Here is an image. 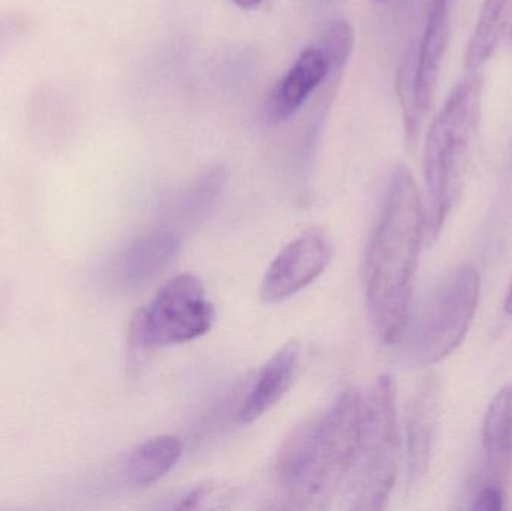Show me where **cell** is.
I'll return each mask as SVG.
<instances>
[{"instance_id": "22", "label": "cell", "mask_w": 512, "mask_h": 511, "mask_svg": "<svg viewBox=\"0 0 512 511\" xmlns=\"http://www.w3.org/2000/svg\"><path fill=\"white\" fill-rule=\"evenodd\" d=\"M237 8L245 9V11H254V9L259 8L264 0H231Z\"/></svg>"}, {"instance_id": "4", "label": "cell", "mask_w": 512, "mask_h": 511, "mask_svg": "<svg viewBox=\"0 0 512 511\" xmlns=\"http://www.w3.org/2000/svg\"><path fill=\"white\" fill-rule=\"evenodd\" d=\"M402 459L396 383L381 375L363 399L360 429L342 494L349 510H384Z\"/></svg>"}, {"instance_id": "5", "label": "cell", "mask_w": 512, "mask_h": 511, "mask_svg": "<svg viewBox=\"0 0 512 511\" xmlns=\"http://www.w3.org/2000/svg\"><path fill=\"white\" fill-rule=\"evenodd\" d=\"M215 306L206 287L192 273L171 278L135 321V342L144 348L188 344L206 335L215 323Z\"/></svg>"}, {"instance_id": "12", "label": "cell", "mask_w": 512, "mask_h": 511, "mask_svg": "<svg viewBox=\"0 0 512 511\" xmlns=\"http://www.w3.org/2000/svg\"><path fill=\"white\" fill-rule=\"evenodd\" d=\"M300 357V342L289 341L265 362L240 405L237 414L240 425H252L286 395L297 375Z\"/></svg>"}, {"instance_id": "21", "label": "cell", "mask_w": 512, "mask_h": 511, "mask_svg": "<svg viewBox=\"0 0 512 511\" xmlns=\"http://www.w3.org/2000/svg\"><path fill=\"white\" fill-rule=\"evenodd\" d=\"M505 507V492L499 485L487 486L478 494L474 509L496 511Z\"/></svg>"}, {"instance_id": "10", "label": "cell", "mask_w": 512, "mask_h": 511, "mask_svg": "<svg viewBox=\"0 0 512 511\" xmlns=\"http://www.w3.org/2000/svg\"><path fill=\"white\" fill-rule=\"evenodd\" d=\"M439 381L426 378L418 387L406 416V467L409 488H417L429 473L439 416Z\"/></svg>"}, {"instance_id": "19", "label": "cell", "mask_w": 512, "mask_h": 511, "mask_svg": "<svg viewBox=\"0 0 512 511\" xmlns=\"http://www.w3.org/2000/svg\"><path fill=\"white\" fill-rule=\"evenodd\" d=\"M315 44L321 48L327 59L330 72L325 83H327L328 93L334 95V90L337 89V84L354 50V29L348 21L336 18L325 26Z\"/></svg>"}, {"instance_id": "7", "label": "cell", "mask_w": 512, "mask_h": 511, "mask_svg": "<svg viewBox=\"0 0 512 511\" xmlns=\"http://www.w3.org/2000/svg\"><path fill=\"white\" fill-rule=\"evenodd\" d=\"M330 258L327 236L316 228L306 231L271 261L262 278L261 299L268 305L291 299L321 276Z\"/></svg>"}, {"instance_id": "8", "label": "cell", "mask_w": 512, "mask_h": 511, "mask_svg": "<svg viewBox=\"0 0 512 511\" xmlns=\"http://www.w3.org/2000/svg\"><path fill=\"white\" fill-rule=\"evenodd\" d=\"M75 104L59 81L36 84L26 102L27 135L47 152H60L75 132Z\"/></svg>"}, {"instance_id": "25", "label": "cell", "mask_w": 512, "mask_h": 511, "mask_svg": "<svg viewBox=\"0 0 512 511\" xmlns=\"http://www.w3.org/2000/svg\"><path fill=\"white\" fill-rule=\"evenodd\" d=\"M325 2H330V0H325Z\"/></svg>"}, {"instance_id": "17", "label": "cell", "mask_w": 512, "mask_h": 511, "mask_svg": "<svg viewBox=\"0 0 512 511\" xmlns=\"http://www.w3.org/2000/svg\"><path fill=\"white\" fill-rule=\"evenodd\" d=\"M512 0H484L465 54L468 72H481L492 59L510 21Z\"/></svg>"}, {"instance_id": "13", "label": "cell", "mask_w": 512, "mask_h": 511, "mask_svg": "<svg viewBox=\"0 0 512 511\" xmlns=\"http://www.w3.org/2000/svg\"><path fill=\"white\" fill-rule=\"evenodd\" d=\"M451 0H432L423 36L418 41L417 92L426 116L438 89L439 72L450 35Z\"/></svg>"}, {"instance_id": "11", "label": "cell", "mask_w": 512, "mask_h": 511, "mask_svg": "<svg viewBox=\"0 0 512 511\" xmlns=\"http://www.w3.org/2000/svg\"><path fill=\"white\" fill-rule=\"evenodd\" d=\"M327 59L318 45L304 48L294 65L277 81L264 105L265 119L271 123H283L291 119L309 96L327 80Z\"/></svg>"}, {"instance_id": "20", "label": "cell", "mask_w": 512, "mask_h": 511, "mask_svg": "<svg viewBox=\"0 0 512 511\" xmlns=\"http://www.w3.org/2000/svg\"><path fill=\"white\" fill-rule=\"evenodd\" d=\"M35 26V17L29 12L17 11V9H0V60L21 39L30 35Z\"/></svg>"}, {"instance_id": "24", "label": "cell", "mask_w": 512, "mask_h": 511, "mask_svg": "<svg viewBox=\"0 0 512 511\" xmlns=\"http://www.w3.org/2000/svg\"><path fill=\"white\" fill-rule=\"evenodd\" d=\"M375 2H384V0H375Z\"/></svg>"}, {"instance_id": "16", "label": "cell", "mask_w": 512, "mask_h": 511, "mask_svg": "<svg viewBox=\"0 0 512 511\" xmlns=\"http://www.w3.org/2000/svg\"><path fill=\"white\" fill-rule=\"evenodd\" d=\"M483 444L490 473L501 477L507 471L512 447V383L499 390L487 408Z\"/></svg>"}, {"instance_id": "15", "label": "cell", "mask_w": 512, "mask_h": 511, "mask_svg": "<svg viewBox=\"0 0 512 511\" xmlns=\"http://www.w3.org/2000/svg\"><path fill=\"white\" fill-rule=\"evenodd\" d=\"M227 183V171L222 165L210 168L191 183L170 207V216L177 227L194 228L215 209Z\"/></svg>"}, {"instance_id": "1", "label": "cell", "mask_w": 512, "mask_h": 511, "mask_svg": "<svg viewBox=\"0 0 512 511\" xmlns=\"http://www.w3.org/2000/svg\"><path fill=\"white\" fill-rule=\"evenodd\" d=\"M424 240L426 213L420 192L411 171L399 167L364 258L367 311L382 344H396L405 333Z\"/></svg>"}, {"instance_id": "14", "label": "cell", "mask_w": 512, "mask_h": 511, "mask_svg": "<svg viewBox=\"0 0 512 511\" xmlns=\"http://www.w3.org/2000/svg\"><path fill=\"white\" fill-rule=\"evenodd\" d=\"M183 455V443L174 435H161L138 446L129 455L125 477L132 488L146 489L161 482Z\"/></svg>"}, {"instance_id": "23", "label": "cell", "mask_w": 512, "mask_h": 511, "mask_svg": "<svg viewBox=\"0 0 512 511\" xmlns=\"http://www.w3.org/2000/svg\"><path fill=\"white\" fill-rule=\"evenodd\" d=\"M505 311L512 315V284L507 294V300H505Z\"/></svg>"}, {"instance_id": "6", "label": "cell", "mask_w": 512, "mask_h": 511, "mask_svg": "<svg viewBox=\"0 0 512 511\" xmlns=\"http://www.w3.org/2000/svg\"><path fill=\"white\" fill-rule=\"evenodd\" d=\"M480 291V273L472 264H463L439 287L415 336L421 362H441L462 345L477 314Z\"/></svg>"}, {"instance_id": "3", "label": "cell", "mask_w": 512, "mask_h": 511, "mask_svg": "<svg viewBox=\"0 0 512 511\" xmlns=\"http://www.w3.org/2000/svg\"><path fill=\"white\" fill-rule=\"evenodd\" d=\"M483 77L469 72L445 101L424 144L426 242L438 239L462 195L469 153L480 125Z\"/></svg>"}, {"instance_id": "18", "label": "cell", "mask_w": 512, "mask_h": 511, "mask_svg": "<svg viewBox=\"0 0 512 511\" xmlns=\"http://www.w3.org/2000/svg\"><path fill=\"white\" fill-rule=\"evenodd\" d=\"M417 60L418 42L414 41L408 45L403 54L396 80L397 96H399L403 123H405L406 140L412 146L417 143L421 122L424 119V114L421 113L420 104H418Z\"/></svg>"}, {"instance_id": "2", "label": "cell", "mask_w": 512, "mask_h": 511, "mask_svg": "<svg viewBox=\"0 0 512 511\" xmlns=\"http://www.w3.org/2000/svg\"><path fill=\"white\" fill-rule=\"evenodd\" d=\"M361 410L363 396L351 387L339 393L321 416L292 435L277 464L282 507L325 510L342 494L357 443Z\"/></svg>"}, {"instance_id": "9", "label": "cell", "mask_w": 512, "mask_h": 511, "mask_svg": "<svg viewBox=\"0 0 512 511\" xmlns=\"http://www.w3.org/2000/svg\"><path fill=\"white\" fill-rule=\"evenodd\" d=\"M180 251V237L170 228H159L128 246L111 266V282L123 291H135L158 278Z\"/></svg>"}]
</instances>
